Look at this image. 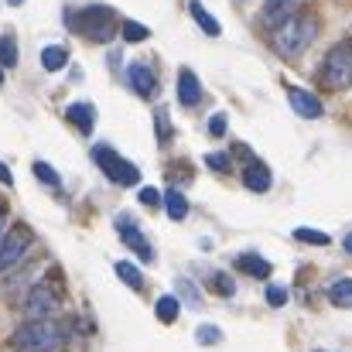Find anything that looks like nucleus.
Here are the masks:
<instances>
[{"label": "nucleus", "mask_w": 352, "mask_h": 352, "mask_svg": "<svg viewBox=\"0 0 352 352\" xmlns=\"http://www.w3.org/2000/svg\"><path fill=\"white\" fill-rule=\"evenodd\" d=\"M3 223H7V216H3V206H0V236H3Z\"/></svg>", "instance_id": "36"}, {"label": "nucleus", "mask_w": 352, "mask_h": 352, "mask_svg": "<svg viewBox=\"0 0 352 352\" xmlns=\"http://www.w3.org/2000/svg\"><path fill=\"white\" fill-rule=\"evenodd\" d=\"M140 202H144V206H157V202H161L157 188H140Z\"/></svg>", "instance_id": "33"}, {"label": "nucleus", "mask_w": 352, "mask_h": 352, "mask_svg": "<svg viewBox=\"0 0 352 352\" xmlns=\"http://www.w3.org/2000/svg\"><path fill=\"white\" fill-rule=\"evenodd\" d=\"M154 126H157V140L161 144H168L171 140V120H168V113L157 107V113H154Z\"/></svg>", "instance_id": "26"}, {"label": "nucleus", "mask_w": 352, "mask_h": 352, "mask_svg": "<svg viewBox=\"0 0 352 352\" xmlns=\"http://www.w3.org/2000/svg\"><path fill=\"white\" fill-rule=\"evenodd\" d=\"M209 133L212 137H226V113H216V117L209 120Z\"/></svg>", "instance_id": "32"}, {"label": "nucleus", "mask_w": 352, "mask_h": 352, "mask_svg": "<svg viewBox=\"0 0 352 352\" xmlns=\"http://www.w3.org/2000/svg\"><path fill=\"white\" fill-rule=\"evenodd\" d=\"M10 346L21 352H58L65 346V332L52 318H34L10 336Z\"/></svg>", "instance_id": "2"}, {"label": "nucleus", "mask_w": 352, "mask_h": 352, "mask_svg": "<svg viewBox=\"0 0 352 352\" xmlns=\"http://www.w3.org/2000/svg\"><path fill=\"white\" fill-rule=\"evenodd\" d=\"M0 86H3V69H0Z\"/></svg>", "instance_id": "38"}, {"label": "nucleus", "mask_w": 352, "mask_h": 352, "mask_svg": "<svg viewBox=\"0 0 352 352\" xmlns=\"http://www.w3.org/2000/svg\"><path fill=\"white\" fill-rule=\"evenodd\" d=\"M178 287H182V294H185V301H188L192 308H202V298H199V287H195L192 280H185V277H182V280H178Z\"/></svg>", "instance_id": "27"}, {"label": "nucleus", "mask_w": 352, "mask_h": 352, "mask_svg": "<svg viewBox=\"0 0 352 352\" xmlns=\"http://www.w3.org/2000/svg\"><path fill=\"white\" fill-rule=\"evenodd\" d=\"M126 82H130V89H133L137 96H144V100H151L154 89H157V79H154L151 65H144V62H130V65H126Z\"/></svg>", "instance_id": "8"}, {"label": "nucleus", "mask_w": 352, "mask_h": 352, "mask_svg": "<svg viewBox=\"0 0 352 352\" xmlns=\"http://www.w3.org/2000/svg\"><path fill=\"white\" fill-rule=\"evenodd\" d=\"M318 79H322L329 89L349 86V79H352V41H339V45L325 55V62H322V69H318Z\"/></svg>", "instance_id": "3"}, {"label": "nucleus", "mask_w": 352, "mask_h": 352, "mask_svg": "<svg viewBox=\"0 0 352 352\" xmlns=\"http://www.w3.org/2000/svg\"><path fill=\"white\" fill-rule=\"evenodd\" d=\"M93 157H96V164L107 171V178L110 182H117V185H137L140 182V171H137V164H130V161H123L113 147H93Z\"/></svg>", "instance_id": "5"}, {"label": "nucleus", "mask_w": 352, "mask_h": 352, "mask_svg": "<svg viewBox=\"0 0 352 352\" xmlns=\"http://www.w3.org/2000/svg\"><path fill=\"white\" fill-rule=\"evenodd\" d=\"M263 298H267V305H274V308H280V305H284V301H287V291H284V287H280V284H270V287H267V294H263Z\"/></svg>", "instance_id": "29"}, {"label": "nucleus", "mask_w": 352, "mask_h": 352, "mask_svg": "<svg viewBox=\"0 0 352 352\" xmlns=\"http://www.w3.org/2000/svg\"><path fill=\"white\" fill-rule=\"evenodd\" d=\"M7 3H10V7H17V3H24V0H7Z\"/></svg>", "instance_id": "37"}, {"label": "nucleus", "mask_w": 352, "mask_h": 352, "mask_svg": "<svg viewBox=\"0 0 352 352\" xmlns=\"http://www.w3.org/2000/svg\"><path fill=\"white\" fill-rule=\"evenodd\" d=\"M294 239H298V243H308V246H325V243H332L329 233H318V230H308V226L294 230Z\"/></svg>", "instance_id": "23"}, {"label": "nucleus", "mask_w": 352, "mask_h": 352, "mask_svg": "<svg viewBox=\"0 0 352 352\" xmlns=\"http://www.w3.org/2000/svg\"><path fill=\"white\" fill-rule=\"evenodd\" d=\"M178 311H182V305H178L175 294H164V298H157V305H154V315H157L164 325H171V322L178 318Z\"/></svg>", "instance_id": "19"}, {"label": "nucleus", "mask_w": 352, "mask_h": 352, "mask_svg": "<svg viewBox=\"0 0 352 352\" xmlns=\"http://www.w3.org/2000/svg\"><path fill=\"white\" fill-rule=\"evenodd\" d=\"M178 100H182V107L202 103V86H199V76L192 69H182L178 72Z\"/></svg>", "instance_id": "12"}, {"label": "nucleus", "mask_w": 352, "mask_h": 352, "mask_svg": "<svg viewBox=\"0 0 352 352\" xmlns=\"http://www.w3.org/2000/svg\"><path fill=\"white\" fill-rule=\"evenodd\" d=\"M195 339H199V342H202V346H216V342H223V332H219V329H216V325H202V329H199V336H195Z\"/></svg>", "instance_id": "28"}, {"label": "nucleus", "mask_w": 352, "mask_h": 352, "mask_svg": "<svg viewBox=\"0 0 352 352\" xmlns=\"http://www.w3.org/2000/svg\"><path fill=\"white\" fill-rule=\"evenodd\" d=\"M89 41H110L113 38V31H117V14L110 10V7H103V3H93V7H86L82 14H79V24H76Z\"/></svg>", "instance_id": "4"}, {"label": "nucleus", "mask_w": 352, "mask_h": 352, "mask_svg": "<svg viewBox=\"0 0 352 352\" xmlns=\"http://www.w3.org/2000/svg\"><path fill=\"white\" fill-rule=\"evenodd\" d=\"M206 164H209L212 171H230V154H223V151H219V154H209Z\"/></svg>", "instance_id": "30"}, {"label": "nucleus", "mask_w": 352, "mask_h": 352, "mask_svg": "<svg viewBox=\"0 0 352 352\" xmlns=\"http://www.w3.org/2000/svg\"><path fill=\"white\" fill-rule=\"evenodd\" d=\"M298 7H301V0H267L260 21H263V28H277V24H284L287 17H294Z\"/></svg>", "instance_id": "10"}, {"label": "nucleus", "mask_w": 352, "mask_h": 352, "mask_svg": "<svg viewBox=\"0 0 352 352\" xmlns=\"http://www.w3.org/2000/svg\"><path fill=\"white\" fill-rule=\"evenodd\" d=\"M65 117L72 120V123H76V126H79L82 133H93V123H96V110H93L89 103H72Z\"/></svg>", "instance_id": "15"}, {"label": "nucleus", "mask_w": 352, "mask_h": 352, "mask_svg": "<svg viewBox=\"0 0 352 352\" xmlns=\"http://www.w3.org/2000/svg\"><path fill=\"white\" fill-rule=\"evenodd\" d=\"M55 308H58V294H55L48 284H34V287L28 291V298H24V311H28L31 318H52Z\"/></svg>", "instance_id": "7"}, {"label": "nucleus", "mask_w": 352, "mask_h": 352, "mask_svg": "<svg viewBox=\"0 0 352 352\" xmlns=\"http://www.w3.org/2000/svg\"><path fill=\"white\" fill-rule=\"evenodd\" d=\"M342 246H346V253H352V233H346V243H342Z\"/></svg>", "instance_id": "35"}, {"label": "nucleus", "mask_w": 352, "mask_h": 352, "mask_svg": "<svg viewBox=\"0 0 352 352\" xmlns=\"http://www.w3.org/2000/svg\"><path fill=\"white\" fill-rule=\"evenodd\" d=\"M65 62H69V52H65L62 45H48V48L41 52V65H45L48 72H58V69H65Z\"/></svg>", "instance_id": "18"}, {"label": "nucleus", "mask_w": 352, "mask_h": 352, "mask_svg": "<svg viewBox=\"0 0 352 352\" xmlns=\"http://www.w3.org/2000/svg\"><path fill=\"white\" fill-rule=\"evenodd\" d=\"M287 103H291V110L298 117H305V120L322 117V100L311 96V93H305V89H287Z\"/></svg>", "instance_id": "11"}, {"label": "nucleus", "mask_w": 352, "mask_h": 352, "mask_svg": "<svg viewBox=\"0 0 352 352\" xmlns=\"http://www.w3.org/2000/svg\"><path fill=\"white\" fill-rule=\"evenodd\" d=\"M120 31H123V38H126V41H147V38H151V31H147L140 21H123V28H120Z\"/></svg>", "instance_id": "24"}, {"label": "nucleus", "mask_w": 352, "mask_h": 352, "mask_svg": "<svg viewBox=\"0 0 352 352\" xmlns=\"http://www.w3.org/2000/svg\"><path fill=\"white\" fill-rule=\"evenodd\" d=\"M318 34V21L311 14H294L287 17L284 24L274 28V48L284 55V58H298Z\"/></svg>", "instance_id": "1"}, {"label": "nucleus", "mask_w": 352, "mask_h": 352, "mask_svg": "<svg viewBox=\"0 0 352 352\" xmlns=\"http://www.w3.org/2000/svg\"><path fill=\"white\" fill-rule=\"evenodd\" d=\"M0 182H3V185H14V178H10V171H7L3 161H0Z\"/></svg>", "instance_id": "34"}, {"label": "nucleus", "mask_w": 352, "mask_h": 352, "mask_svg": "<svg viewBox=\"0 0 352 352\" xmlns=\"http://www.w3.org/2000/svg\"><path fill=\"white\" fill-rule=\"evenodd\" d=\"M188 10H192V17L199 21V28H202L206 34H212V38H216V34L223 31V28H219V21H216V17H212V14H209V10H206L202 3H192Z\"/></svg>", "instance_id": "21"}, {"label": "nucleus", "mask_w": 352, "mask_h": 352, "mask_svg": "<svg viewBox=\"0 0 352 352\" xmlns=\"http://www.w3.org/2000/svg\"><path fill=\"white\" fill-rule=\"evenodd\" d=\"M164 209H168V216H171L175 223H182V219L188 216V202H185V195H182L178 188H168V195H164Z\"/></svg>", "instance_id": "16"}, {"label": "nucleus", "mask_w": 352, "mask_h": 352, "mask_svg": "<svg viewBox=\"0 0 352 352\" xmlns=\"http://www.w3.org/2000/svg\"><path fill=\"white\" fill-rule=\"evenodd\" d=\"M117 277L126 284V287H133V291H140L144 287V274L137 270V263H130V260H120L117 263Z\"/></svg>", "instance_id": "20"}, {"label": "nucleus", "mask_w": 352, "mask_h": 352, "mask_svg": "<svg viewBox=\"0 0 352 352\" xmlns=\"http://www.w3.org/2000/svg\"><path fill=\"white\" fill-rule=\"evenodd\" d=\"M212 287H216L219 294H226V298L233 294V280H230L226 274H212Z\"/></svg>", "instance_id": "31"}, {"label": "nucleus", "mask_w": 352, "mask_h": 352, "mask_svg": "<svg viewBox=\"0 0 352 352\" xmlns=\"http://www.w3.org/2000/svg\"><path fill=\"white\" fill-rule=\"evenodd\" d=\"M120 233H123V243L130 246V250H137V256L140 260H154V250H151V243H147V236L137 230V223L133 219H126V216H120L117 219Z\"/></svg>", "instance_id": "9"}, {"label": "nucleus", "mask_w": 352, "mask_h": 352, "mask_svg": "<svg viewBox=\"0 0 352 352\" xmlns=\"http://www.w3.org/2000/svg\"><path fill=\"white\" fill-rule=\"evenodd\" d=\"M34 178H38V182H45V185H52V188H58V185H62L58 171H55V168H48L45 161H34Z\"/></svg>", "instance_id": "25"}, {"label": "nucleus", "mask_w": 352, "mask_h": 352, "mask_svg": "<svg viewBox=\"0 0 352 352\" xmlns=\"http://www.w3.org/2000/svg\"><path fill=\"white\" fill-rule=\"evenodd\" d=\"M10 65H17V45L14 38L0 34V69H10Z\"/></svg>", "instance_id": "22"}, {"label": "nucleus", "mask_w": 352, "mask_h": 352, "mask_svg": "<svg viewBox=\"0 0 352 352\" xmlns=\"http://www.w3.org/2000/svg\"><path fill=\"white\" fill-rule=\"evenodd\" d=\"M236 267H239V270H246L250 277H260V280H263V277H270V263H267L260 253H239V256H236Z\"/></svg>", "instance_id": "14"}, {"label": "nucleus", "mask_w": 352, "mask_h": 352, "mask_svg": "<svg viewBox=\"0 0 352 352\" xmlns=\"http://www.w3.org/2000/svg\"><path fill=\"white\" fill-rule=\"evenodd\" d=\"M243 185L250 188V192H267L270 188V171H267V164H250L246 171H243Z\"/></svg>", "instance_id": "13"}, {"label": "nucleus", "mask_w": 352, "mask_h": 352, "mask_svg": "<svg viewBox=\"0 0 352 352\" xmlns=\"http://www.w3.org/2000/svg\"><path fill=\"white\" fill-rule=\"evenodd\" d=\"M329 301H332L336 308H352V280L349 277H342V280H336V284L329 287Z\"/></svg>", "instance_id": "17"}, {"label": "nucleus", "mask_w": 352, "mask_h": 352, "mask_svg": "<svg viewBox=\"0 0 352 352\" xmlns=\"http://www.w3.org/2000/svg\"><path fill=\"white\" fill-rule=\"evenodd\" d=\"M28 246H31V233L24 226H14V230H7L0 236V274H7L14 263H21Z\"/></svg>", "instance_id": "6"}]
</instances>
